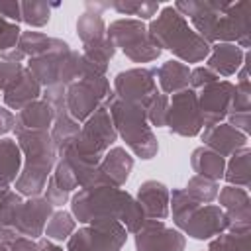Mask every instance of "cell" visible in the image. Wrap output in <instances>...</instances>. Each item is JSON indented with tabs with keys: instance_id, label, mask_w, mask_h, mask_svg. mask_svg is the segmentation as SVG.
I'll return each mask as SVG.
<instances>
[{
	"instance_id": "obj_1",
	"label": "cell",
	"mask_w": 251,
	"mask_h": 251,
	"mask_svg": "<svg viewBox=\"0 0 251 251\" xmlns=\"http://www.w3.org/2000/svg\"><path fill=\"white\" fill-rule=\"evenodd\" d=\"M175 10L188 16L198 35L210 43L237 41L249 47V2H176Z\"/></svg>"
},
{
	"instance_id": "obj_2",
	"label": "cell",
	"mask_w": 251,
	"mask_h": 251,
	"mask_svg": "<svg viewBox=\"0 0 251 251\" xmlns=\"http://www.w3.org/2000/svg\"><path fill=\"white\" fill-rule=\"evenodd\" d=\"M73 214L78 222H100L118 220L126 224L127 231H137L145 224V214L141 206L124 190L116 186H90L80 188L73 196Z\"/></svg>"
},
{
	"instance_id": "obj_3",
	"label": "cell",
	"mask_w": 251,
	"mask_h": 251,
	"mask_svg": "<svg viewBox=\"0 0 251 251\" xmlns=\"http://www.w3.org/2000/svg\"><path fill=\"white\" fill-rule=\"evenodd\" d=\"M20 151L25 153V165L22 175L16 178L18 192L25 196H37L47 186L49 173L55 165L57 147L47 131L16 129Z\"/></svg>"
},
{
	"instance_id": "obj_4",
	"label": "cell",
	"mask_w": 251,
	"mask_h": 251,
	"mask_svg": "<svg viewBox=\"0 0 251 251\" xmlns=\"http://www.w3.org/2000/svg\"><path fill=\"white\" fill-rule=\"evenodd\" d=\"M147 31L159 49L165 47L186 63H200L210 55V45L188 27L186 18L178 14L175 6L163 8L161 16L149 25Z\"/></svg>"
},
{
	"instance_id": "obj_5",
	"label": "cell",
	"mask_w": 251,
	"mask_h": 251,
	"mask_svg": "<svg viewBox=\"0 0 251 251\" xmlns=\"http://www.w3.org/2000/svg\"><path fill=\"white\" fill-rule=\"evenodd\" d=\"M104 106L110 112L114 127L129 145V149L141 159H151L157 153V141L151 131V126L147 124L145 108L133 102L120 100L114 92L108 96Z\"/></svg>"
},
{
	"instance_id": "obj_6",
	"label": "cell",
	"mask_w": 251,
	"mask_h": 251,
	"mask_svg": "<svg viewBox=\"0 0 251 251\" xmlns=\"http://www.w3.org/2000/svg\"><path fill=\"white\" fill-rule=\"evenodd\" d=\"M173 220L194 239H210L227 229L229 220L220 206H202L194 202L184 190H173Z\"/></svg>"
},
{
	"instance_id": "obj_7",
	"label": "cell",
	"mask_w": 251,
	"mask_h": 251,
	"mask_svg": "<svg viewBox=\"0 0 251 251\" xmlns=\"http://www.w3.org/2000/svg\"><path fill=\"white\" fill-rule=\"evenodd\" d=\"M106 35L114 47H120L135 63H149L161 55L147 27L137 20H116L106 29Z\"/></svg>"
},
{
	"instance_id": "obj_8",
	"label": "cell",
	"mask_w": 251,
	"mask_h": 251,
	"mask_svg": "<svg viewBox=\"0 0 251 251\" xmlns=\"http://www.w3.org/2000/svg\"><path fill=\"white\" fill-rule=\"evenodd\" d=\"M110 94V84L104 76L80 78L65 88L67 112L75 122H86Z\"/></svg>"
},
{
	"instance_id": "obj_9",
	"label": "cell",
	"mask_w": 251,
	"mask_h": 251,
	"mask_svg": "<svg viewBox=\"0 0 251 251\" xmlns=\"http://www.w3.org/2000/svg\"><path fill=\"white\" fill-rule=\"evenodd\" d=\"M126 237L127 229L118 220H100L73 233L67 251H120Z\"/></svg>"
},
{
	"instance_id": "obj_10",
	"label": "cell",
	"mask_w": 251,
	"mask_h": 251,
	"mask_svg": "<svg viewBox=\"0 0 251 251\" xmlns=\"http://www.w3.org/2000/svg\"><path fill=\"white\" fill-rule=\"evenodd\" d=\"M165 126H169L173 133H178L184 137H192L200 133V129L204 127V120L200 114L196 92L192 88H184L173 94V98L169 100Z\"/></svg>"
},
{
	"instance_id": "obj_11",
	"label": "cell",
	"mask_w": 251,
	"mask_h": 251,
	"mask_svg": "<svg viewBox=\"0 0 251 251\" xmlns=\"http://www.w3.org/2000/svg\"><path fill=\"white\" fill-rule=\"evenodd\" d=\"M76 31L82 39L84 45V53L82 57H86L90 63L106 69L108 61L114 55V45L106 35V25L100 18V14H92V12H84L76 24Z\"/></svg>"
},
{
	"instance_id": "obj_12",
	"label": "cell",
	"mask_w": 251,
	"mask_h": 251,
	"mask_svg": "<svg viewBox=\"0 0 251 251\" xmlns=\"http://www.w3.org/2000/svg\"><path fill=\"white\" fill-rule=\"evenodd\" d=\"M155 69H131L124 71L114 80V94L120 100L133 102L139 106H147V102L157 94L155 84Z\"/></svg>"
},
{
	"instance_id": "obj_13",
	"label": "cell",
	"mask_w": 251,
	"mask_h": 251,
	"mask_svg": "<svg viewBox=\"0 0 251 251\" xmlns=\"http://www.w3.org/2000/svg\"><path fill=\"white\" fill-rule=\"evenodd\" d=\"M231 94H233V84L229 80H214L200 88L196 98L204 120V127L222 124V120L229 112Z\"/></svg>"
},
{
	"instance_id": "obj_14",
	"label": "cell",
	"mask_w": 251,
	"mask_h": 251,
	"mask_svg": "<svg viewBox=\"0 0 251 251\" xmlns=\"http://www.w3.org/2000/svg\"><path fill=\"white\" fill-rule=\"evenodd\" d=\"M137 251H184V237L163 224V220H145L135 231Z\"/></svg>"
},
{
	"instance_id": "obj_15",
	"label": "cell",
	"mask_w": 251,
	"mask_h": 251,
	"mask_svg": "<svg viewBox=\"0 0 251 251\" xmlns=\"http://www.w3.org/2000/svg\"><path fill=\"white\" fill-rule=\"evenodd\" d=\"M53 206L45 198H33L29 202H24L18 218H16V233L22 237H39L47 226V218H51Z\"/></svg>"
},
{
	"instance_id": "obj_16",
	"label": "cell",
	"mask_w": 251,
	"mask_h": 251,
	"mask_svg": "<svg viewBox=\"0 0 251 251\" xmlns=\"http://www.w3.org/2000/svg\"><path fill=\"white\" fill-rule=\"evenodd\" d=\"M202 141L206 143L208 149L216 151L222 157H229L235 151L247 147V135L229 124H216L210 127H204Z\"/></svg>"
},
{
	"instance_id": "obj_17",
	"label": "cell",
	"mask_w": 251,
	"mask_h": 251,
	"mask_svg": "<svg viewBox=\"0 0 251 251\" xmlns=\"http://www.w3.org/2000/svg\"><path fill=\"white\" fill-rule=\"evenodd\" d=\"M220 208L229 220L227 227H249L251 206L249 194L239 186H224L220 190Z\"/></svg>"
},
{
	"instance_id": "obj_18",
	"label": "cell",
	"mask_w": 251,
	"mask_h": 251,
	"mask_svg": "<svg viewBox=\"0 0 251 251\" xmlns=\"http://www.w3.org/2000/svg\"><path fill=\"white\" fill-rule=\"evenodd\" d=\"M131 167H133V159L126 153V149L114 147L108 153H104L102 161L98 163V175L106 186L120 188L127 180Z\"/></svg>"
},
{
	"instance_id": "obj_19",
	"label": "cell",
	"mask_w": 251,
	"mask_h": 251,
	"mask_svg": "<svg viewBox=\"0 0 251 251\" xmlns=\"http://www.w3.org/2000/svg\"><path fill=\"white\" fill-rule=\"evenodd\" d=\"M137 204L145 220H165L169 216V190L163 182L147 180L137 190Z\"/></svg>"
},
{
	"instance_id": "obj_20",
	"label": "cell",
	"mask_w": 251,
	"mask_h": 251,
	"mask_svg": "<svg viewBox=\"0 0 251 251\" xmlns=\"http://www.w3.org/2000/svg\"><path fill=\"white\" fill-rule=\"evenodd\" d=\"M41 92V84L35 80V76L27 71V67H22L18 76L4 88V102L10 108L22 110L27 104L35 102V98Z\"/></svg>"
},
{
	"instance_id": "obj_21",
	"label": "cell",
	"mask_w": 251,
	"mask_h": 251,
	"mask_svg": "<svg viewBox=\"0 0 251 251\" xmlns=\"http://www.w3.org/2000/svg\"><path fill=\"white\" fill-rule=\"evenodd\" d=\"M210 51L212 55L208 59V69L218 76L235 75L241 69L245 59V53L239 49V45H233V43H214Z\"/></svg>"
},
{
	"instance_id": "obj_22",
	"label": "cell",
	"mask_w": 251,
	"mask_h": 251,
	"mask_svg": "<svg viewBox=\"0 0 251 251\" xmlns=\"http://www.w3.org/2000/svg\"><path fill=\"white\" fill-rule=\"evenodd\" d=\"M18 49L24 55H29L31 59L71 51L67 41H61V39H55V37H47L45 33H37V31H24L20 35Z\"/></svg>"
},
{
	"instance_id": "obj_23",
	"label": "cell",
	"mask_w": 251,
	"mask_h": 251,
	"mask_svg": "<svg viewBox=\"0 0 251 251\" xmlns=\"http://www.w3.org/2000/svg\"><path fill=\"white\" fill-rule=\"evenodd\" d=\"M55 122V114L47 102H31L20 110L16 116L14 129H29V131H47Z\"/></svg>"
},
{
	"instance_id": "obj_24",
	"label": "cell",
	"mask_w": 251,
	"mask_h": 251,
	"mask_svg": "<svg viewBox=\"0 0 251 251\" xmlns=\"http://www.w3.org/2000/svg\"><path fill=\"white\" fill-rule=\"evenodd\" d=\"M155 75L159 76V84L165 94H176L188 88V82H190L188 67L178 61H167L163 67L155 69Z\"/></svg>"
},
{
	"instance_id": "obj_25",
	"label": "cell",
	"mask_w": 251,
	"mask_h": 251,
	"mask_svg": "<svg viewBox=\"0 0 251 251\" xmlns=\"http://www.w3.org/2000/svg\"><path fill=\"white\" fill-rule=\"evenodd\" d=\"M192 169L198 173V176L210 178V180H220L224 176V169H226V159L222 155H218L216 151L208 149V147H198L192 153Z\"/></svg>"
},
{
	"instance_id": "obj_26",
	"label": "cell",
	"mask_w": 251,
	"mask_h": 251,
	"mask_svg": "<svg viewBox=\"0 0 251 251\" xmlns=\"http://www.w3.org/2000/svg\"><path fill=\"white\" fill-rule=\"evenodd\" d=\"M22 153L14 139H0V188H8L20 176Z\"/></svg>"
},
{
	"instance_id": "obj_27",
	"label": "cell",
	"mask_w": 251,
	"mask_h": 251,
	"mask_svg": "<svg viewBox=\"0 0 251 251\" xmlns=\"http://www.w3.org/2000/svg\"><path fill=\"white\" fill-rule=\"evenodd\" d=\"M251 175V151L249 147H243L231 155V161L226 171V180L229 184H235L239 188H249V176Z\"/></svg>"
},
{
	"instance_id": "obj_28",
	"label": "cell",
	"mask_w": 251,
	"mask_h": 251,
	"mask_svg": "<svg viewBox=\"0 0 251 251\" xmlns=\"http://www.w3.org/2000/svg\"><path fill=\"white\" fill-rule=\"evenodd\" d=\"M208 247V251H249V227H227Z\"/></svg>"
},
{
	"instance_id": "obj_29",
	"label": "cell",
	"mask_w": 251,
	"mask_h": 251,
	"mask_svg": "<svg viewBox=\"0 0 251 251\" xmlns=\"http://www.w3.org/2000/svg\"><path fill=\"white\" fill-rule=\"evenodd\" d=\"M184 192L198 204H208L218 196V182L204 178V176H192L184 188Z\"/></svg>"
},
{
	"instance_id": "obj_30",
	"label": "cell",
	"mask_w": 251,
	"mask_h": 251,
	"mask_svg": "<svg viewBox=\"0 0 251 251\" xmlns=\"http://www.w3.org/2000/svg\"><path fill=\"white\" fill-rule=\"evenodd\" d=\"M75 229V220L71 218L69 212L61 210V212H55L51 214V220H47V226H45V235L47 239H55V241H63L67 239Z\"/></svg>"
},
{
	"instance_id": "obj_31",
	"label": "cell",
	"mask_w": 251,
	"mask_h": 251,
	"mask_svg": "<svg viewBox=\"0 0 251 251\" xmlns=\"http://www.w3.org/2000/svg\"><path fill=\"white\" fill-rule=\"evenodd\" d=\"M106 8H114L120 14H127V16H139L141 20H147L151 16H155V12L159 10L157 2H110L104 4Z\"/></svg>"
},
{
	"instance_id": "obj_32",
	"label": "cell",
	"mask_w": 251,
	"mask_h": 251,
	"mask_svg": "<svg viewBox=\"0 0 251 251\" xmlns=\"http://www.w3.org/2000/svg\"><path fill=\"white\" fill-rule=\"evenodd\" d=\"M22 6V20L27 22L29 25L41 27L49 22V4L47 2H24Z\"/></svg>"
},
{
	"instance_id": "obj_33",
	"label": "cell",
	"mask_w": 251,
	"mask_h": 251,
	"mask_svg": "<svg viewBox=\"0 0 251 251\" xmlns=\"http://www.w3.org/2000/svg\"><path fill=\"white\" fill-rule=\"evenodd\" d=\"M167 108H169V98L167 94H153V98L147 102L145 106V114H147V120L151 122V126L155 127H161L165 126V116H167Z\"/></svg>"
},
{
	"instance_id": "obj_34",
	"label": "cell",
	"mask_w": 251,
	"mask_h": 251,
	"mask_svg": "<svg viewBox=\"0 0 251 251\" xmlns=\"http://www.w3.org/2000/svg\"><path fill=\"white\" fill-rule=\"evenodd\" d=\"M20 27L14 22H6L0 16V51H10L16 47V41L20 39Z\"/></svg>"
},
{
	"instance_id": "obj_35",
	"label": "cell",
	"mask_w": 251,
	"mask_h": 251,
	"mask_svg": "<svg viewBox=\"0 0 251 251\" xmlns=\"http://www.w3.org/2000/svg\"><path fill=\"white\" fill-rule=\"evenodd\" d=\"M214 80H220V76L216 73H212L208 67H196L194 71H190V84L192 88H202Z\"/></svg>"
},
{
	"instance_id": "obj_36",
	"label": "cell",
	"mask_w": 251,
	"mask_h": 251,
	"mask_svg": "<svg viewBox=\"0 0 251 251\" xmlns=\"http://www.w3.org/2000/svg\"><path fill=\"white\" fill-rule=\"evenodd\" d=\"M6 245V251H37V245L29 239V237H22V235H12L2 239Z\"/></svg>"
},
{
	"instance_id": "obj_37",
	"label": "cell",
	"mask_w": 251,
	"mask_h": 251,
	"mask_svg": "<svg viewBox=\"0 0 251 251\" xmlns=\"http://www.w3.org/2000/svg\"><path fill=\"white\" fill-rule=\"evenodd\" d=\"M226 118H229V126H233L235 129H239L241 133L249 135V118L251 114L249 112H229Z\"/></svg>"
},
{
	"instance_id": "obj_38",
	"label": "cell",
	"mask_w": 251,
	"mask_h": 251,
	"mask_svg": "<svg viewBox=\"0 0 251 251\" xmlns=\"http://www.w3.org/2000/svg\"><path fill=\"white\" fill-rule=\"evenodd\" d=\"M0 16L16 22H22V6L20 2H0Z\"/></svg>"
},
{
	"instance_id": "obj_39",
	"label": "cell",
	"mask_w": 251,
	"mask_h": 251,
	"mask_svg": "<svg viewBox=\"0 0 251 251\" xmlns=\"http://www.w3.org/2000/svg\"><path fill=\"white\" fill-rule=\"evenodd\" d=\"M14 126H16V116H14L10 110L0 108V133L10 131Z\"/></svg>"
},
{
	"instance_id": "obj_40",
	"label": "cell",
	"mask_w": 251,
	"mask_h": 251,
	"mask_svg": "<svg viewBox=\"0 0 251 251\" xmlns=\"http://www.w3.org/2000/svg\"><path fill=\"white\" fill-rule=\"evenodd\" d=\"M0 251H6V245H4V241L0 239Z\"/></svg>"
},
{
	"instance_id": "obj_41",
	"label": "cell",
	"mask_w": 251,
	"mask_h": 251,
	"mask_svg": "<svg viewBox=\"0 0 251 251\" xmlns=\"http://www.w3.org/2000/svg\"><path fill=\"white\" fill-rule=\"evenodd\" d=\"M6 192V188H0V198H2V194Z\"/></svg>"
},
{
	"instance_id": "obj_42",
	"label": "cell",
	"mask_w": 251,
	"mask_h": 251,
	"mask_svg": "<svg viewBox=\"0 0 251 251\" xmlns=\"http://www.w3.org/2000/svg\"><path fill=\"white\" fill-rule=\"evenodd\" d=\"M0 92H2V90H0Z\"/></svg>"
}]
</instances>
